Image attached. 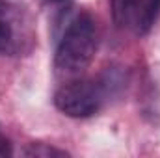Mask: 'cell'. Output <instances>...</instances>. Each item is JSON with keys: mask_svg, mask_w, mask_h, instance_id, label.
I'll list each match as a JSON object with an SVG mask.
<instances>
[{"mask_svg": "<svg viewBox=\"0 0 160 158\" xmlns=\"http://www.w3.org/2000/svg\"><path fill=\"white\" fill-rule=\"evenodd\" d=\"M99 24L89 11H77L62 28L54 52V69L62 77H77L93 62L99 48Z\"/></svg>", "mask_w": 160, "mask_h": 158, "instance_id": "obj_2", "label": "cell"}, {"mask_svg": "<svg viewBox=\"0 0 160 158\" xmlns=\"http://www.w3.org/2000/svg\"><path fill=\"white\" fill-rule=\"evenodd\" d=\"M13 155V147L11 141L8 140V136L0 130V156H11Z\"/></svg>", "mask_w": 160, "mask_h": 158, "instance_id": "obj_6", "label": "cell"}, {"mask_svg": "<svg viewBox=\"0 0 160 158\" xmlns=\"http://www.w3.org/2000/svg\"><path fill=\"white\" fill-rule=\"evenodd\" d=\"M125 87V77L119 69H106L93 78L65 82L54 93V106L67 117L86 119L97 116L106 102Z\"/></svg>", "mask_w": 160, "mask_h": 158, "instance_id": "obj_1", "label": "cell"}, {"mask_svg": "<svg viewBox=\"0 0 160 158\" xmlns=\"http://www.w3.org/2000/svg\"><path fill=\"white\" fill-rule=\"evenodd\" d=\"M24 156H32V158H52V156H69V153L65 149H58L54 145L43 143V141H32L28 143L22 151Z\"/></svg>", "mask_w": 160, "mask_h": 158, "instance_id": "obj_5", "label": "cell"}, {"mask_svg": "<svg viewBox=\"0 0 160 158\" xmlns=\"http://www.w3.org/2000/svg\"><path fill=\"white\" fill-rule=\"evenodd\" d=\"M30 41L26 17L19 7L0 2V56H15Z\"/></svg>", "mask_w": 160, "mask_h": 158, "instance_id": "obj_4", "label": "cell"}, {"mask_svg": "<svg viewBox=\"0 0 160 158\" xmlns=\"http://www.w3.org/2000/svg\"><path fill=\"white\" fill-rule=\"evenodd\" d=\"M114 24L138 37L147 36L160 17V0H110Z\"/></svg>", "mask_w": 160, "mask_h": 158, "instance_id": "obj_3", "label": "cell"}, {"mask_svg": "<svg viewBox=\"0 0 160 158\" xmlns=\"http://www.w3.org/2000/svg\"><path fill=\"white\" fill-rule=\"evenodd\" d=\"M43 7H56V9H69L71 0H38Z\"/></svg>", "mask_w": 160, "mask_h": 158, "instance_id": "obj_7", "label": "cell"}]
</instances>
